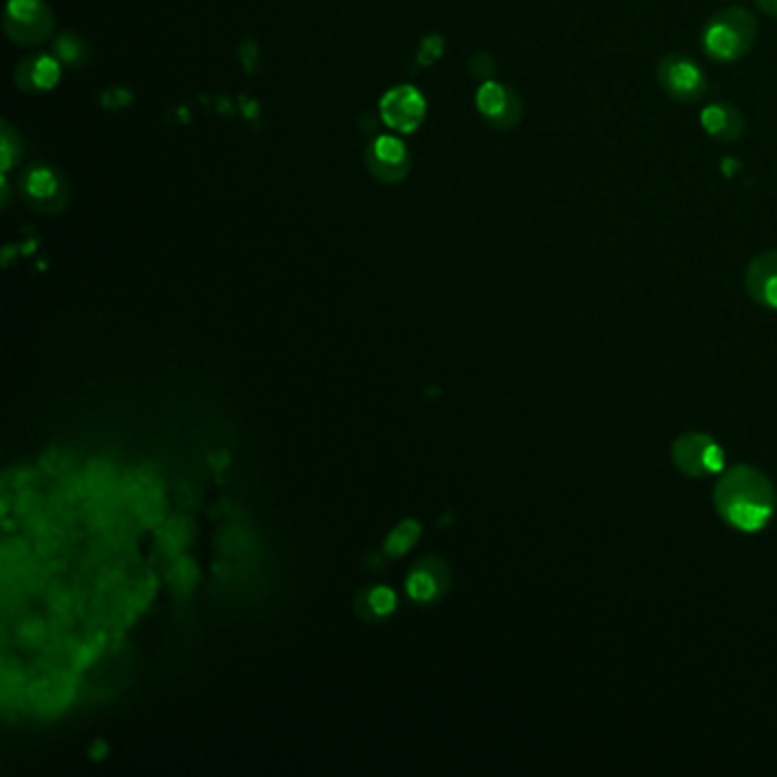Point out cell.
<instances>
[{"mask_svg": "<svg viewBox=\"0 0 777 777\" xmlns=\"http://www.w3.org/2000/svg\"><path fill=\"white\" fill-rule=\"evenodd\" d=\"M757 7L762 12H766L768 16H775L777 19V0H755Z\"/></svg>", "mask_w": 777, "mask_h": 777, "instance_id": "cell-17", "label": "cell"}, {"mask_svg": "<svg viewBox=\"0 0 777 777\" xmlns=\"http://www.w3.org/2000/svg\"><path fill=\"white\" fill-rule=\"evenodd\" d=\"M746 290L759 306L777 310V249L759 253L750 260L746 269Z\"/></svg>", "mask_w": 777, "mask_h": 777, "instance_id": "cell-10", "label": "cell"}, {"mask_svg": "<svg viewBox=\"0 0 777 777\" xmlns=\"http://www.w3.org/2000/svg\"><path fill=\"white\" fill-rule=\"evenodd\" d=\"M670 454H673L675 468L693 479L721 472L725 465L723 447L718 445L714 438L707 436V433L698 431L684 433V436L677 438Z\"/></svg>", "mask_w": 777, "mask_h": 777, "instance_id": "cell-4", "label": "cell"}, {"mask_svg": "<svg viewBox=\"0 0 777 777\" xmlns=\"http://www.w3.org/2000/svg\"><path fill=\"white\" fill-rule=\"evenodd\" d=\"M657 80L677 103H695L707 94L705 71L691 55L668 53L657 64Z\"/></svg>", "mask_w": 777, "mask_h": 777, "instance_id": "cell-3", "label": "cell"}, {"mask_svg": "<svg viewBox=\"0 0 777 777\" xmlns=\"http://www.w3.org/2000/svg\"><path fill=\"white\" fill-rule=\"evenodd\" d=\"M23 196L39 212H60L69 201V187L55 169L35 167L23 178Z\"/></svg>", "mask_w": 777, "mask_h": 777, "instance_id": "cell-9", "label": "cell"}, {"mask_svg": "<svg viewBox=\"0 0 777 777\" xmlns=\"http://www.w3.org/2000/svg\"><path fill=\"white\" fill-rule=\"evenodd\" d=\"M716 511L727 525L739 531H759L775 513V488L771 479L750 465L727 470L714 490Z\"/></svg>", "mask_w": 777, "mask_h": 777, "instance_id": "cell-1", "label": "cell"}, {"mask_svg": "<svg viewBox=\"0 0 777 777\" xmlns=\"http://www.w3.org/2000/svg\"><path fill=\"white\" fill-rule=\"evenodd\" d=\"M408 595L413 597V600H431L433 595L438 593V584L436 579H433L431 572H415V575L408 579Z\"/></svg>", "mask_w": 777, "mask_h": 777, "instance_id": "cell-14", "label": "cell"}, {"mask_svg": "<svg viewBox=\"0 0 777 777\" xmlns=\"http://www.w3.org/2000/svg\"><path fill=\"white\" fill-rule=\"evenodd\" d=\"M379 108L386 126L399 130V133H413L422 124L427 103H424L422 94L415 87L402 85L383 94Z\"/></svg>", "mask_w": 777, "mask_h": 777, "instance_id": "cell-8", "label": "cell"}, {"mask_svg": "<svg viewBox=\"0 0 777 777\" xmlns=\"http://www.w3.org/2000/svg\"><path fill=\"white\" fill-rule=\"evenodd\" d=\"M700 124L705 128L709 137H714L716 142L732 144L743 135L746 130V117L743 112L732 103L716 101L709 103L705 110L700 112Z\"/></svg>", "mask_w": 777, "mask_h": 777, "instance_id": "cell-11", "label": "cell"}, {"mask_svg": "<svg viewBox=\"0 0 777 777\" xmlns=\"http://www.w3.org/2000/svg\"><path fill=\"white\" fill-rule=\"evenodd\" d=\"M367 602H370V609L376 613V616H388V613L397 607L395 593H392L390 588H383V586L374 588L370 597H367Z\"/></svg>", "mask_w": 777, "mask_h": 777, "instance_id": "cell-15", "label": "cell"}, {"mask_svg": "<svg viewBox=\"0 0 777 777\" xmlns=\"http://www.w3.org/2000/svg\"><path fill=\"white\" fill-rule=\"evenodd\" d=\"M53 16L44 0H10L5 10V32L16 44L30 46L48 37Z\"/></svg>", "mask_w": 777, "mask_h": 777, "instance_id": "cell-5", "label": "cell"}, {"mask_svg": "<svg viewBox=\"0 0 777 777\" xmlns=\"http://www.w3.org/2000/svg\"><path fill=\"white\" fill-rule=\"evenodd\" d=\"M470 69H472V73L477 78H490L495 73V62H493V57H490V55L479 53V55L472 57Z\"/></svg>", "mask_w": 777, "mask_h": 777, "instance_id": "cell-16", "label": "cell"}, {"mask_svg": "<svg viewBox=\"0 0 777 777\" xmlns=\"http://www.w3.org/2000/svg\"><path fill=\"white\" fill-rule=\"evenodd\" d=\"M57 78H60V64L48 55L32 57L19 67V80L26 89H51Z\"/></svg>", "mask_w": 777, "mask_h": 777, "instance_id": "cell-12", "label": "cell"}, {"mask_svg": "<svg viewBox=\"0 0 777 777\" xmlns=\"http://www.w3.org/2000/svg\"><path fill=\"white\" fill-rule=\"evenodd\" d=\"M757 21L746 7L732 5L716 12L702 30V48L716 62H739L750 53L757 39Z\"/></svg>", "mask_w": 777, "mask_h": 777, "instance_id": "cell-2", "label": "cell"}, {"mask_svg": "<svg viewBox=\"0 0 777 777\" xmlns=\"http://www.w3.org/2000/svg\"><path fill=\"white\" fill-rule=\"evenodd\" d=\"M477 108L490 126L497 130H511L522 119L520 96L506 85L486 80L477 92Z\"/></svg>", "mask_w": 777, "mask_h": 777, "instance_id": "cell-6", "label": "cell"}, {"mask_svg": "<svg viewBox=\"0 0 777 777\" xmlns=\"http://www.w3.org/2000/svg\"><path fill=\"white\" fill-rule=\"evenodd\" d=\"M365 165L376 181L392 185L399 183L411 169V158L402 139L383 135L376 137L365 153Z\"/></svg>", "mask_w": 777, "mask_h": 777, "instance_id": "cell-7", "label": "cell"}, {"mask_svg": "<svg viewBox=\"0 0 777 777\" xmlns=\"http://www.w3.org/2000/svg\"><path fill=\"white\" fill-rule=\"evenodd\" d=\"M417 536H420V527H417V522H413V520L404 522V525L397 527L395 534L388 538V545H386L388 554H392V556L404 554L408 547L417 541Z\"/></svg>", "mask_w": 777, "mask_h": 777, "instance_id": "cell-13", "label": "cell"}]
</instances>
